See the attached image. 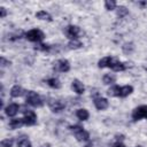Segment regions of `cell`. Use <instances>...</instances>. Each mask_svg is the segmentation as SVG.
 <instances>
[{
  "label": "cell",
  "mask_w": 147,
  "mask_h": 147,
  "mask_svg": "<svg viewBox=\"0 0 147 147\" xmlns=\"http://www.w3.org/2000/svg\"><path fill=\"white\" fill-rule=\"evenodd\" d=\"M98 67L99 68H110L114 71H124L125 69H127L129 64L123 63L111 56H105L98 62Z\"/></svg>",
  "instance_id": "6da1fadb"
},
{
  "label": "cell",
  "mask_w": 147,
  "mask_h": 147,
  "mask_svg": "<svg viewBox=\"0 0 147 147\" xmlns=\"http://www.w3.org/2000/svg\"><path fill=\"white\" fill-rule=\"evenodd\" d=\"M26 103L32 106V107H42L44 106V100L39 94H37L33 91H29L26 94Z\"/></svg>",
  "instance_id": "7a4b0ae2"
},
{
  "label": "cell",
  "mask_w": 147,
  "mask_h": 147,
  "mask_svg": "<svg viewBox=\"0 0 147 147\" xmlns=\"http://www.w3.org/2000/svg\"><path fill=\"white\" fill-rule=\"evenodd\" d=\"M25 38L32 42H39L45 38V34L39 29H32L25 33Z\"/></svg>",
  "instance_id": "3957f363"
},
{
  "label": "cell",
  "mask_w": 147,
  "mask_h": 147,
  "mask_svg": "<svg viewBox=\"0 0 147 147\" xmlns=\"http://www.w3.org/2000/svg\"><path fill=\"white\" fill-rule=\"evenodd\" d=\"M142 118H147V105L139 106L133 109L132 111V119L133 121H140Z\"/></svg>",
  "instance_id": "277c9868"
},
{
  "label": "cell",
  "mask_w": 147,
  "mask_h": 147,
  "mask_svg": "<svg viewBox=\"0 0 147 147\" xmlns=\"http://www.w3.org/2000/svg\"><path fill=\"white\" fill-rule=\"evenodd\" d=\"M23 114H24V122H25V125H34L37 123V115L33 110H30V109H24L23 110Z\"/></svg>",
  "instance_id": "5b68a950"
},
{
  "label": "cell",
  "mask_w": 147,
  "mask_h": 147,
  "mask_svg": "<svg viewBox=\"0 0 147 147\" xmlns=\"http://www.w3.org/2000/svg\"><path fill=\"white\" fill-rule=\"evenodd\" d=\"M47 103H48V107L51 108V110L53 113H61L65 107L61 100H56V99H49Z\"/></svg>",
  "instance_id": "8992f818"
},
{
  "label": "cell",
  "mask_w": 147,
  "mask_h": 147,
  "mask_svg": "<svg viewBox=\"0 0 147 147\" xmlns=\"http://www.w3.org/2000/svg\"><path fill=\"white\" fill-rule=\"evenodd\" d=\"M64 32H65V34H67L68 38H70L71 40H75V39H77L78 36H79L80 29H79L77 25H72V24H70V25H68V26L65 28Z\"/></svg>",
  "instance_id": "52a82bcc"
},
{
  "label": "cell",
  "mask_w": 147,
  "mask_h": 147,
  "mask_svg": "<svg viewBox=\"0 0 147 147\" xmlns=\"http://www.w3.org/2000/svg\"><path fill=\"white\" fill-rule=\"evenodd\" d=\"M54 70L60 71V72H68L70 70V63L65 59H60L56 63H54Z\"/></svg>",
  "instance_id": "ba28073f"
},
{
  "label": "cell",
  "mask_w": 147,
  "mask_h": 147,
  "mask_svg": "<svg viewBox=\"0 0 147 147\" xmlns=\"http://www.w3.org/2000/svg\"><path fill=\"white\" fill-rule=\"evenodd\" d=\"M93 102H94V106H95V108L98 110H105L109 106L108 100L105 99V98H101V96H95L94 100H93Z\"/></svg>",
  "instance_id": "9c48e42d"
},
{
  "label": "cell",
  "mask_w": 147,
  "mask_h": 147,
  "mask_svg": "<svg viewBox=\"0 0 147 147\" xmlns=\"http://www.w3.org/2000/svg\"><path fill=\"white\" fill-rule=\"evenodd\" d=\"M18 109H20V106L17 103H9L6 108H5V113L7 116L9 117H13L15 116L17 113H18Z\"/></svg>",
  "instance_id": "30bf717a"
},
{
  "label": "cell",
  "mask_w": 147,
  "mask_h": 147,
  "mask_svg": "<svg viewBox=\"0 0 147 147\" xmlns=\"http://www.w3.org/2000/svg\"><path fill=\"white\" fill-rule=\"evenodd\" d=\"M71 87L72 90L77 93V94H83L85 92V86L83 85V83L78 79H74L72 80V84H71Z\"/></svg>",
  "instance_id": "8fae6325"
},
{
  "label": "cell",
  "mask_w": 147,
  "mask_h": 147,
  "mask_svg": "<svg viewBox=\"0 0 147 147\" xmlns=\"http://www.w3.org/2000/svg\"><path fill=\"white\" fill-rule=\"evenodd\" d=\"M25 90L23 88V87H21V86H18V85H15V86H13L11 88H10V96H13V98H18V96H22V95H24L25 94Z\"/></svg>",
  "instance_id": "7c38bea8"
},
{
  "label": "cell",
  "mask_w": 147,
  "mask_h": 147,
  "mask_svg": "<svg viewBox=\"0 0 147 147\" xmlns=\"http://www.w3.org/2000/svg\"><path fill=\"white\" fill-rule=\"evenodd\" d=\"M133 92V87L131 85H125V86H121L119 87V93L118 96L119 98H125L127 95H130Z\"/></svg>",
  "instance_id": "4fadbf2b"
},
{
  "label": "cell",
  "mask_w": 147,
  "mask_h": 147,
  "mask_svg": "<svg viewBox=\"0 0 147 147\" xmlns=\"http://www.w3.org/2000/svg\"><path fill=\"white\" fill-rule=\"evenodd\" d=\"M24 124H25L24 118H13V119H10V122H9V127H10L11 130H15V129L21 127V126L24 125Z\"/></svg>",
  "instance_id": "5bb4252c"
},
{
  "label": "cell",
  "mask_w": 147,
  "mask_h": 147,
  "mask_svg": "<svg viewBox=\"0 0 147 147\" xmlns=\"http://www.w3.org/2000/svg\"><path fill=\"white\" fill-rule=\"evenodd\" d=\"M75 137L78 141H88L90 140V133L85 130H82V131L75 133Z\"/></svg>",
  "instance_id": "9a60e30c"
},
{
  "label": "cell",
  "mask_w": 147,
  "mask_h": 147,
  "mask_svg": "<svg viewBox=\"0 0 147 147\" xmlns=\"http://www.w3.org/2000/svg\"><path fill=\"white\" fill-rule=\"evenodd\" d=\"M17 147H32V146L26 136H21L17 139Z\"/></svg>",
  "instance_id": "2e32d148"
},
{
  "label": "cell",
  "mask_w": 147,
  "mask_h": 147,
  "mask_svg": "<svg viewBox=\"0 0 147 147\" xmlns=\"http://www.w3.org/2000/svg\"><path fill=\"white\" fill-rule=\"evenodd\" d=\"M46 84L49 87H52V88H60L61 87V82L57 78H55V77H52V78L46 79Z\"/></svg>",
  "instance_id": "e0dca14e"
},
{
  "label": "cell",
  "mask_w": 147,
  "mask_h": 147,
  "mask_svg": "<svg viewBox=\"0 0 147 147\" xmlns=\"http://www.w3.org/2000/svg\"><path fill=\"white\" fill-rule=\"evenodd\" d=\"M76 116H77V118L80 119V121H86V119H88L90 114H88V111H87L86 109L80 108V109H78V110L76 111Z\"/></svg>",
  "instance_id": "ac0fdd59"
},
{
  "label": "cell",
  "mask_w": 147,
  "mask_h": 147,
  "mask_svg": "<svg viewBox=\"0 0 147 147\" xmlns=\"http://www.w3.org/2000/svg\"><path fill=\"white\" fill-rule=\"evenodd\" d=\"M34 49L36 51H39V52H45V53H49L53 51V46L51 45H47V44H38L34 46Z\"/></svg>",
  "instance_id": "d6986e66"
},
{
  "label": "cell",
  "mask_w": 147,
  "mask_h": 147,
  "mask_svg": "<svg viewBox=\"0 0 147 147\" xmlns=\"http://www.w3.org/2000/svg\"><path fill=\"white\" fill-rule=\"evenodd\" d=\"M102 80H103V84L110 85V84H114V83L116 82V76H115L114 74H106V75L103 76Z\"/></svg>",
  "instance_id": "ffe728a7"
},
{
  "label": "cell",
  "mask_w": 147,
  "mask_h": 147,
  "mask_svg": "<svg viewBox=\"0 0 147 147\" xmlns=\"http://www.w3.org/2000/svg\"><path fill=\"white\" fill-rule=\"evenodd\" d=\"M36 17L39 18V20H42V21H52V16L49 13L45 11V10H40L36 14Z\"/></svg>",
  "instance_id": "44dd1931"
},
{
  "label": "cell",
  "mask_w": 147,
  "mask_h": 147,
  "mask_svg": "<svg viewBox=\"0 0 147 147\" xmlns=\"http://www.w3.org/2000/svg\"><path fill=\"white\" fill-rule=\"evenodd\" d=\"M133 49H134V45H133V42H131V41L124 42L123 46H122V51H123L124 54H131V53L133 52Z\"/></svg>",
  "instance_id": "7402d4cb"
},
{
  "label": "cell",
  "mask_w": 147,
  "mask_h": 147,
  "mask_svg": "<svg viewBox=\"0 0 147 147\" xmlns=\"http://www.w3.org/2000/svg\"><path fill=\"white\" fill-rule=\"evenodd\" d=\"M82 46H83V44H82L79 40H77V39L70 40V41L68 42V48H69V49H78V48H80Z\"/></svg>",
  "instance_id": "603a6c76"
},
{
  "label": "cell",
  "mask_w": 147,
  "mask_h": 147,
  "mask_svg": "<svg viewBox=\"0 0 147 147\" xmlns=\"http://www.w3.org/2000/svg\"><path fill=\"white\" fill-rule=\"evenodd\" d=\"M119 87H121V86H117V85H115V86L110 87V88L107 91V94H108L109 96H118Z\"/></svg>",
  "instance_id": "cb8c5ba5"
},
{
  "label": "cell",
  "mask_w": 147,
  "mask_h": 147,
  "mask_svg": "<svg viewBox=\"0 0 147 147\" xmlns=\"http://www.w3.org/2000/svg\"><path fill=\"white\" fill-rule=\"evenodd\" d=\"M127 14H129V10H127L126 7H124V6L117 7V16H118V17H124V16H126Z\"/></svg>",
  "instance_id": "d4e9b609"
},
{
  "label": "cell",
  "mask_w": 147,
  "mask_h": 147,
  "mask_svg": "<svg viewBox=\"0 0 147 147\" xmlns=\"http://www.w3.org/2000/svg\"><path fill=\"white\" fill-rule=\"evenodd\" d=\"M105 7H106L107 10H114L116 8V1L107 0V1H105Z\"/></svg>",
  "instance_id": "484cf974"
},
{
  "label": "cell",
  "mask_w": 147,
  "mask_h": 147,
  "mask_svg": "<svg viewBox=\"0 0 147 147\" xmlns=\"http://www.w3.org/2000/svg\"><path fill=\"white\" fill-rule=\"evenodd\" d=\"M13 144H14V139L13 138L3 139L1 141V147H13Z\"/></svg>",
  "instance_id": "4316f807"
},
{
  "label": "cell",
  "mask_w": 147,
  "mask_h": 147,
  "mask_svg": "<svg viewBox=\"0 0 147 147\" xmlns=\"http://www.w3.org/2000/svg\"><path fill=\"white\" fill-rule=\"evenodd\" d=\"M69 129L74 133H77V132H79V131L83 130V126H80V125H71V126H69Z\"/></svg>",
  "instance_id": "83f0119b"
},
{
  "label": "cell",
  "mask_w": 147,
  "mask_h": 147,
  "mask_svg": "<svg viewBox=\"0 0 147 147\" xmlns=\"http://www.w3.org/2000/svg\"><path fill=\"white\" fill-rule=\"evenodd\" d=\"M1 67L3 68V67H6V65H9L10 64V61H8V60H6L3 56H1Z\"/></svg>",
  "instance_id": "f1b7e54d"
},
{
  "label": "cell",
  "mask_w": 147,
  "mask_h": 147,
  "mask_svg": "<svg viewBox=\"0 0 147 147\" xmlns=\"http://www.w3.org/2000/svg\"><path fill=\"white\" fill-rule=\"evenodd\" d=\"M7 15V10H6V8L5 7H0V17H5Z\"/></svg>",
  "instance_id": "f546056e"
},
{
  "label": "cell",
  "mask_w": 147,
  "mask_h": 147,
  "mask_svg": "<svg viewBox=\"0 0 147 147\" xmlns=\"http://www.w3.org/2000/svg\"><path fill=\"white\" fill-rule=\"evenodd\" d=\"M113 147H125V146H124L122 142H116V144H115Z\"/></svg>",
  "instance_id": "4dcf8cb0"
},
{
  "label": "cell",
  "mask_w": 147,
  "mask_h": 147,
  "mask_svg": "<svg viewBox=\"0 0 147 147\" xmlns=\"http://www.w3.org/2000/svg\"><path fill=\"white\" fill-rule=\"evenodd\" d=\"M40 147H51V145H49V144H44V145H41Z\"/></svg>",
  "instance_id": "1f68e13d"
},
{
  "label": "cell",
  "mask_w": 147,
  "mask_h": 147,
  "mask_svg": "<svg viewBox=\"0 0 147 147\" xmlns=\"http://www.w3.org/2000/svg\"><path fill=\"white\" fill-rule=\"evenodd\" d=\"M84 147H93V146H92V144H88V145H86V146H84Z\"/></svg>",
  "instance_id": "d6a6232c"
},
{
  "label": "cell",
  "mask_w": 147,
  "mask_h": 147,
  "mask_svg": "<svg viewBox=\"0 0 147 147\" xmlns=\"http://www.w3.org/2000/svg\"><path fill=\"white\" fill-rule=\"evenodd\" d=\"M137 147H141V146H137Z\"/></svg>",
  "instance_id": "836d02e7"
}]
</instances>
